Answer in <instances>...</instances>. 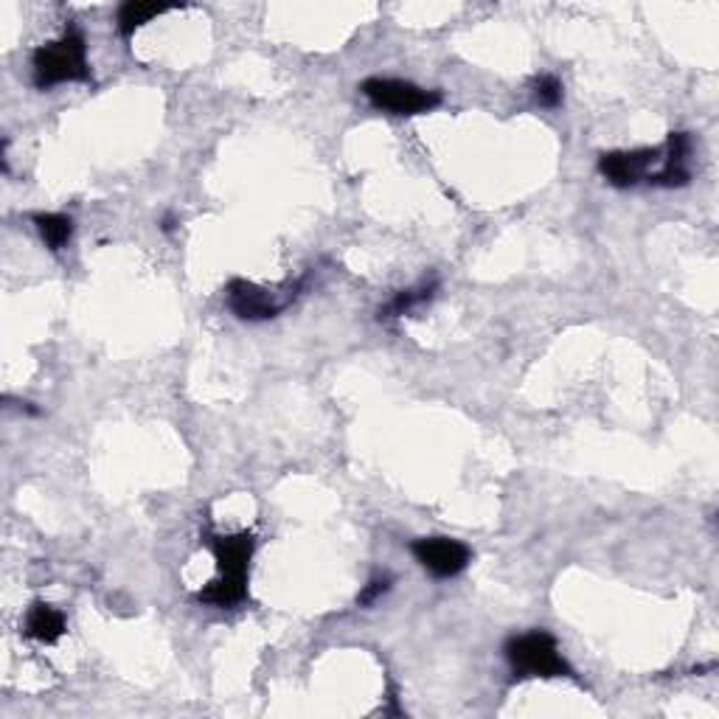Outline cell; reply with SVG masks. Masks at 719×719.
<instances>
[{
	"label": "cell",
	"instance_id": "cell-1",
	"mask_svg": "<svg viewBox=\"0 0 719 719\" xmlns=\"http://www.w3.org/2000/svg\"><path fill=\"white\" fill-rule=\"evenodd\" d=\"M211 551L216 557L220 579L198 593V602L209 607H234L247 593V565L253 557V535L240 531L231 537H211Z\"/></svg>",
	"mask_w": 719,
	"mask_h": 719
},
{
	"label": "cell",
	"instance_id": "cell-2",
	"mask_svg": "<svg viewBox=\"0 0 719 719\" xmlns=\"http://www.w3.org/2000/svg\"><path fill=\"white\" fill-rule=\"evenodd\" d=\"M31 65H34V85L43 87V91L62 85V82H91L85 38L76 29H68L54 43L40 45Z\"/></svg>",
	"mask_w": 719,
	"mask_h": 719
},
{
	"label": "cell",
	"instance_id": "cell-3",
	"mask_svg": "<svg viewBox=\"0 0 719 719\" xmlns=\"http://www.w3.org/2000/svg\"><path fill=\"white\" fill-rule=\"evenodd\" d=\"M504 655L517 677H573V669L560 655L557 638L542 630L509 638Z\"/></svg>",
	"mask_w": 719,
	"mask_h": 719
},
{
	"label": "cell",
	"instance_id": "cell-4",
	"mask_svg": "<svg viewBox=\"0 0 719 719\" xmlns=\"http://www.w3.org/2000/svg\"><path fill=\"white\" fill-rule=\"evenodd\" d=\"M363 96L377 107V110H388L394 116H419V113H431L442 105V93L424 91V87L411 85L402 80H366Z\"/></svg>",
	"mask_w": 719,
	"mask_h": 719
},
{
	"label": "cell",
	"instance_id": "cell-5",
	"mask_svg": "<svg viewBox=\"0 0 719 719\" xmlns=\"http://www.w3.org/2000/svg\"><path fill=\"white\" fill-rule=\"evenodd\" d=\"M419 565L436 579H453L469 565L473 553L464 542L450 540V537H422L411 546Z\"/></svg>",
	"mask_w": 719,
	"mask_h": 719
},
{
	"label": "cell",
	"instance_id": "cell-6",
	"mask_svg": "<svg viewBox=\"0 0 719 719\" xmlns=\"http://www.w3.org/2000/svg\"><path fill=\"white\" fill-rule=\"evenodd\" d=\"M293 298H276V293L258 287V284L234 278L228 284V307L234 309L236 318L242 320H267L276 318Z\"/></svg>",
	"mask_w": 719,
	"mask_h": 719
},
{
	"label": "cell",
	"instance_id": "cell-7",
	"mask_svg": "<svg viewBox=\"0 0 719 719\" xmlns=\"http://www.w3.org/2000/svg\"><path fill=\"white\" fill-rule=\"evenodd\" d=\"M658 160V149H633V152H604L599 158V172L615 189H630L638 180L649 178V163Z\"/></svg>",
	"mask_w": 719,
	"mask_h": 719
},
{
	"label": "cell",
	"instance_id": "cell-8",
	"mask_svg": "<svg viewBox=\"0 0 719 719\" xmlns=\"http://www.w3.org/2000/svg\"><path fill=\"white\" fill-rule=\"evenodd\" d=\"M686 158H689V133H672L669 136V155L660 172L649 175V183L664 186V189H680L691 180L689 169H686Z\"/></svg>",
	"mask_w": 719,
	"mask_h": 719
},
{
	"label": "cell",
	"instance_id": "cell-9",
	"mask_svg": "<svg viewBox=\"0 0 719 719\" xmlns=\"http://www.w3.org/2000/svg\"><path fill=\"white\" fill-rule=\"evenodd\" d=\"M23 630L29 638L40 641V644H56L68 627H65V615L60 610H54L45 602H38L31 604L29 613H25Z\"/></svg>",
	"mask_w": 719,
	"mask_h": 719
},
{
	"label": "cell",
	"instance_id": "cell-10",
	"mask_svg": "<svg viewBox=\"0 0 719 719\" xmlns=\"http://www.w3.org/2000/svg\"><path fill=\"white\" fill-rule=\"evenodd\" d=\"M169 9L167 3H147V0H127V3H121V9H118V18H116V25L118 31H121L124 38H133L138 29H141L144 23H149L152 18H160V14H167Z\"/></svg>",
	"mask_w": 719,
	"mask_h": 719
},
{
	"label": "cell",
	"instance_id": "cell-11",
	"mask_svg": "<svg viewBox=\"0 0 719 719\" xmlns=\"http://www.w3.org/2000/svg\"><path fill=\"white\" fill-rule=\"evenodd\" d=\"M34 225H38L40 236L51 251H62L71 242V234H74V220L65 214H38Z\"/></svg>",
	"mask_w": 719,
	"mask_h": 719
},
{
	"label": "cell",
	"instance_id": "cell-12",
	"mask_svg": "<svg viewBox=\"0 0 719 719\" xmlns=\"http://www.w3.org/2000/svg\"><path fill=\"white\" fill-rule=\"evenodd\" d=\"M433 293H436V282L424 284V287H419V289H405V293H400V296L388 304L385 309H380V320L382 318H400V315L411 313V309L419 307V304L431 302Z\"/></svg>",
	"mask_w": 719,
	"mask_h": 719
},
{
	"label": "cell",
	"instance_id": "cell-13",
	"mask_svg": "<svg viewBox=\"0 0 719 719\" xmlns=\"http://www.w3.org/2000/svg\"><path fill=\"white\" fill-rule=\"evenodd\" d=\"M535 96L542 107H560L562 82L551 74H542L535 80Z\"/></svg>",
	"mask_w": 719,
	"mask_h": 719
},
{
	"label": "cell",
	"instance_id": "cell-14",
	"mask_svg": "<svg viewBox=\"0 0 719 719\" xmlns=\"http://www.w3.org/2000/svg\"><path fill=\"white\" fill-rule=\"evenodd\" d=\"M391 591V577H377L371 579L369 588H366L360 596H357V604H363V607H369V604H374L377 599L385 596V593Z\"/></svg>",
	"mask_w": 719,
	"mask_h": 719
}]
</instances>
